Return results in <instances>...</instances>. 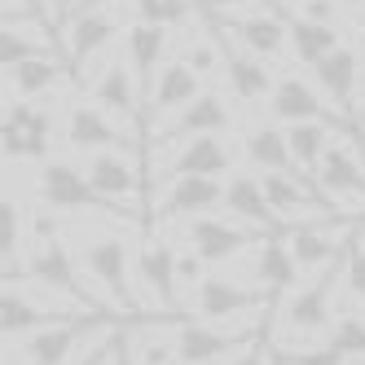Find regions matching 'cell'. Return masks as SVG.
I'll use <instances>...</instances> for the list:
<instances>
[{"label":"cell","mask_w":365,"mask_h":365,"mask_svg":"<svg viewBox=\"0 0 365 365\" xmlns=\"http://www.w3.org/2000/svg\"><path fill=\"white\" fill-rule=\"evenodd\" d=\"M106 312H80V317H66V322H53L36 330L31 339H22L14 348V361L5 356V365H71L75 352H80L93 334L106 330Z\"/></svg>","instance_id":"obj_3"},{"label":"cell","mask_w":365,"mask_h":365,"mask_svg":"<svg viewBox=\"0 0 365 365\" xmlns=\"http://www.w3.org/2000/svg\"><path fill=\"white\" fill-rule=\"evenodd\" d=\"M212 18L264 62H282L286 48H291V31H286V14L277 9V0H247V9L220 5V9H212Z\"/></svg>","instance_id":"obj_1"},{"label":"cell","mask_w":365,"mask_h":365,"mask_svg":"<svg viewBox=\"0 0 365 365\" xmlns=\"http://www.w3.org/2000/svg\"><path fill=\"white\" fill-rule=\"evenodd\" d=\"M273 356L282 361V365H356V361H348V356H339L334 348H273Z\"/></svg>","instance_id":"obj_36"},{"label":"cell","mask_w":365,"mask_h":365,"mask_svg":"<svg viewBox=\"0 0 365 365\" xmlns=\"http://www.w3.org/2000/svg\"><path fill=\"white\" fill-rule=\"evenodd\" d=\"M317 190H322L326 198L365 207V159H356L348 145L334 141V145L326 150L322 168H317Z\"/></svg>","instance_id":"obj_24"},{"label":"cell","mask_w":365,"mask_h":365,"mask_svg":"<svg viewBox=\"0 0 365 365\" xmlns=\"http://www.w3.org/2000/svg\"><path fill=\"white\" fill-rule=\"evenodd\" d=\"M212 27H216V44H220V66H225V75H229V88H233V97L238 101H247V106H259V101H269L273 97V88H277V80H273V71H269V62L264 58H255L247 44H238L220 22L212 18Z\"/></svg>","instance_id":"obj_10"},{"label":"cell","mask_w":365,"mask_h":365,"mask_svg":"<svg viewBox=\"0 0 365 365\" xmlns=\"http://www.w3.org/2000/svg\"><path fill=\"white\" fill-rule=\"evenodd\" d=\"M251 365H277V361H273V352H259V348H255V356H251Z\"/></svg>","instance_id":"obj_42"},{"label":"cell","mask_w":365,"mask_h":365,"mask_svg":"<svg viewBox=\"0 0 365 365\" xmlns=\"http://www.w3.org/2000/svg\"><path fill=\"white\" fill-rule=\"evenodd\" d=\"M361 238H365V225H361Z\"/></svg>","instance_id":"obj_45"},{"label":"cell","mask_w":365,"mask_h":365,"mask_svg":"<svg viewBox=\"0 0 365 365\" xmlns=\"http://www.w3.org/2000/svg\"><path fill=\"white\" fill-rule=\"evenodd\" d=\"M361 365H365V361H361Z\"/></svg>","instance_id":"obj_47"},{"label":"cell","mask_w":365,"mask_h":365,"mask_svg":"<svg viewBox=\"0 0 365 365\" xmlns=\"http://www.w3.org/2000/svg\"><path fill=\"white\" fill-rule=\"evenodd\" d=\"M326 348H334L339 356L348 361H365V317H356V312H339L330 334H326Z\"/></svg>","instance_id":"obj_32"},{"label":"cell","mask_w":365,"mask_h":365,"mask_svg":"<svg viewBox=\"0 0 365 365\" xmlns=\"http://www.w3.org/2000/svg\"><path fill=\"white\" fill-rule=\"evenodd\" d=\"M344 282H348V295L365 304V238H361V225H356L348 255H344Z\"/></svg>","instance_id":"obj_35"},{"label":"cell","mask_w":365,"mask_h":365,"mask_svg":"<svg viewBox=\"0 0 365 365\" xmlns=\"http://www.w3.org/2000/svg\"><path fill=\"white\" fill-rule=\"evenodd\" d=\"M233 172V145L212 133V137H194L176 150V159L168 163V180L172 176H225Z\"/></svg>","instance_id":"obj_26"},{"label":"cell","mask_w":365,"mask_h":365,"mask_svg":"<svg viewBox=\"0 0 365 365\" xmlns=\"http://www.w3.org/2000/svg\"><path fill=\"white\" fill-rule=\"evenodd\" d=\"M339 128L334 123H286V141H291V154H295V168L299 172H308V176H317V168H322V159H326V150L339 141L334 137Z\"/></svg>","instance_id":"obj_31"},{"label":"cell","mask_w":365,"mask_h":365,"mask_svg":"<svg viewBox=\"0 0 365 365\" xmlns=\"http://www.w3.org/2000/svg\"><path fill=\"white\" fill-rule=\"evenodd\" d=\"M36 190H40V202L48 212H97V216H119L123 212V207H115L110 198H101L93 190L84 168H75L66 159H48L36 172Z\"/></svg>","instance_id":"obj_4"},{"label":"cell","mask_w":365,"mask_h":365,"mask_svg":"<svg viewBox=\"0 0 365 365\" xmlns=\"http://www.w3.org/2000/svg\"><path fill=\"white\" fill-rule=\"evenodd\" d=\"M339 5H344V9H356V5H365V0H339Z\"/></svg>","instance_id":"obj_43"},{"label":"cell","mask_w":365,"mask_h":365,"mask_svg":"<svg viewBox=\"0 0 365 365\" xmlns=\"http://www.w3.org/2000/svg\"><path fill=\"white\" fill-rule=\"evenodd\" d=\"M137 5V22H154V27H176L190 22L194 0H133Z\"/></svg>","instance_id":"obj_34"},{"label":"cell","mask_w":365,"mask_h":365,"mask_svg":"<svg viewBox=\"0 0 365 365\" xmlns=\"http://www.w3.org/2000/svg\"><path fill=\"white\" fill-rule=\"evenodd\" d=\"M62 53V36H53V18H27V22H5L0 31V66L14 71L31 58Z\"/></svg>","instance_id":"obj_21"},{"label":"cell","mask_w":365,"mask_h":365,"mask_svg":"<svg viewBox=\"0 0 365 365\" xmlns=\"http://www.w3.org/2000/svg\"><path fill=\"white\" fill-rule=\"evenodd\" d=\"M264 326L247 330H220V322H176V356L180 365H220L247 348H259Z\"/></svg>","instance_id":"obj_5"},{"label":"cell","mask_w":365,"mask_h":365,"mask_svg":"<svg viewBox=\"0 0 365 365\" xmlns=\"http://www.w3.org/2000/svg\"><path fill=\"white\" fill-rule=\"evenodd\" d=\"M119 36V14L115 9H75L62 27V53L75 71V80H84V71L106 53Z\"/></svg>","instance_id":"obj_9"},{"label":"cell","mask_w":365,"mask_h":365,"mask_svg":"<svg viewBox=\"0 0 365 365\" xmlns=\"http://www.w3.org/2000/svg\"><path fill=\"white\" fill-rule=\"evenodd\" d=\"M356 128L365 133V71H361V101H356Z\"/></svg>","instance_id":"obj_40"},{"label":"cell","mask_w":365,"mask_h":365,"mask_svg":"<svg viewBox=\"0 0 365 365\" xmlns=\"http://www.w3.org/2000/svg\"><path fill=\"white\" fill-rule=\"evenodd\" d=\"M84 172L93 180V190L101 198H110L115 207L137 202V194H141V172H137V163H133L128 150H97Z\"/></svg>","instance_id":"obj_22"},{"label":"cell","mask_w":365,"mask_h":365,"mask_svg":"<svg viewBox=\"0 0 365 365\" xmlns=\"http://www.w3.org/2000/svg\"><path fill=\"white\" fill-rule=\"evenodd\" d=\"M71 75H75V71H71L66 53H48V58H31V62L5 71V84H14V97H18V101H31V97L58 93Z\"/></svg>","instance_id":"obj_28"},{"label":"cell","mask_w":365,"mask_h":365,"mask_svg":"<svg viewBox=\"0 0 365 365\" xmlns=\"http://www.w3.org/2000/svg\"><path fill=\"white\" fill-rule=\"evenodd\" d=\"M88 93H93V101H97L106 115H119L123 123H133V128L145 123V110H141V80H137V71L128 66V58L101 66L97 80L88 84Z\"/></svg>","instance_id":"obj_16"},{"label":"cell","mask_w":365,"mask_h":365,"mask_svg":"<svg viewBox=\"0 0 365 365\" xmlns=\"http://www.w3.org/2000/svg\"><path fill=\"white\" fill-rule=\"evenodd\" d=\"M185 242L212 269V264H225V259H233L247 247H259V233H255V225H233L220 216H194V220H185Z\"/></svg>","instance_id":"obj_14"},{"label":"cell","mask_w":365,"mask_h":365,"mask_svg":"<svg viewBox=\"0 0 365 365\" xmlns=\"http://www.w3.org/2000/svg\"><path fill=\"white\" fill-rule=\"evenodd\" d=\"M110 5H119V0H80L75 9H110ZM75 9H71V14H75ZM71 14H66V18H71Z\"/></svg>","instance_id":"obj_39"},{"label":"cell","mask_w":365,"mask_h":365,"mask_svg":"<svg viewBox=\"0 0 365 365\" xmlns=\"http://www.w3.org/2000/svg\"><path fill=\"white\" fill-rule=\"evenodd\" d=\"M299 259L291 251V238H286V229L282 233H269L264 242H259V255H255V282L264 286L269 295H291L295 286H299Z\"/></svg>","instance_id":"obj_25"},{"label":"cell","mask_w":365,"mask_h":365,"mask_svg":"<svg viewBox=\"0 0 365 365\" xmlns=\"http://www.w3.org/2000/svg\"><path fill=\"white\" fill-rule=\"evenodd\" d=\"M361 48H365V27H361Z\"/></svg>","instance_id":"obj_44"},{"label":"cell","mask_w":365,"mask_h":365,"mask_svg":"<svg viewBox=\"0 0 365 365\" xmlns=\"http://www.w3.org/2000/svg\"><path fill=\"white\" fill-rule=\"evenodd\" d=\"M66 317H71V312H62V308H53V304H40L22 277H5V299H0V326H5V344H22V339H31L36 330L53 326V322H66Z\"/></svg>","instance_id":"obj_13"},{"label":"cell","mask_w":365,"mask_h":365,"mask_svg":"<svg viewBox=\"0 0 365 365\" xmlns=\"http://www.w3.org/2000/svg\"><path fill=\"white\" fill-rule=\"evenodd\" d=\"M225 207L233 212V220H242V225L269 229V233L286 229V220L273 212V202L264 194V180L251 176V172H229V180H225Z\"/></svg>","instance_id":"obj_23"},{"label":"cell","mask_w":365,"mask_h":365,"mask_svg":"<svg viewBox=\"0 0 365 365\" xmlns=\"http://www.w3.org/2000/svg\"><path fill=\"white\" fill-rule=\"evenodd\" d=\"M202 75L185 62V58H168V66L159 71V80H154L150 97H145V123L150 128H163L168 115H180L190 106L194 97H202Z\"/></svg>","instance_id":"obj_15"},{"label":"cell","mask_w":365,"mask_h":365,"mask_svg":"<svg viewBox=\"0 0 365 365\" xmlns=\"http://www.w3.org/2000/svg\"><path fill=\"white\" fill-rule=\"evenodd\" d=\"M5 159L9 163H48V145H53V115L40 110L36 101H5Z\"/></svg>","instance_id":"obj_8"},{"label":"cell","mask_w":365,"mask_h":365,"mask_svg":"<svg viewBox=\"0 0 365 365\" xmlns=\"http://www.w3.org/2000/svg\"><path fill=\"white\" fill-rule=\"evenodd\" d=\"M80 0H53V9H48V18H62V14H71Z\"/></svg>","instance_id":"obj_41"},{"label":"cell","mask_w":365,"mask_h":365,"mask_svg":"<svg viewBox=\"0 0 365 365\" xmlns=\"http://www.w3.org/2000/svg\"><path fill=\"white\" fill-rule=\"evenodd\" d=\"M233 119H229V106H225V97L207 88L202 97H194L180 115H172V123L163 128H154L159 133V145H185L194 137H212V133H225Z\"/></svg>","instance_id":"obj_18"},{"label":"cell","mask_w":365,"mask_h":365,"mask_svg":"<svg viewBox=\"0 0 365 365\" xmlns=\"http://www.w3.org/2000/svg\"><path fill=\"white\" fill-rule=\"evenodd\" d=\"M84 269L88 277L106 291L110 304H119L128 317H137V273H133V259L137 255H128V242L119 238V233H93V238H84Z\"/></svg>","instance_id":"obj_2"},{"label":"cell","mask_w":365,"mask_h":365,"mask_svg":"<svg viewBox=\"0 0 365 365\" xmlns=\"http://www.w3.org/2000/svg\"><path fill=\"white\" fill-rule=\"evenodd\" d=\"M242 154L251 159V168H259V172H299L295 154H291V141H286V128H277V123L251 128L247 141H242Z\"/></svg>","instance_id":"obj_30"},{"label":"cell","mask_w":365,"mask_h":365,"mask_svg":"<svg viewBox=\"0 0 365 365\" xmlns=\"http://www.w3.org/2000/svg\"><path fill=\"white\" fill-rule=\"evenodd\" d=\"M5 277H31V282H40V286H53L58 295H71L75 304H84V308L101 312V304H93V295L84 291V282H80V264H75V255L66 251V242H62V238L36 242L27 255H22L18 273H5Z\"/></svg>","instance_id":"obj_7"},{"label":"cell","mask_w":365,"mask_h":365,"mask_svg":"<svg viewBox=\"0 0 365 365\" xmlns=\"http://www.w3.org/2000/svg\"><path fill=\"white\" fill-rule=\"evenodd\" d=\"M176 259H180V255H176L163 238L141 242V251H137V259H133L141 299L159 304L168 317H176V308H180V269H176Z\"/></svg>","instance_id":"obj_11"},{"label":"cell","mask_w":365,"mask_h":365,"mask_svg":"<svg viewBox=\"0 0 365 365\" xmlns=\"http://www.w3.org/2000/svg\"><path fill=\"white\" fill-rule=\"evenodd\" d=\"M269 304V291L264 286H242V282H233V277H216V273H207L198 286H194V312L202 322H233V317H242V312H255V308H264Z\"/></svg>","instance_id":"obj_12"},{"label":"cell","mask_w":365,"mask_h":365,"mask_svg":"<svg viewBox=\"0 0 365 365\" xmlns=\"http://www.w3.org/2000/svg\"><path fill=\"white\" fill-rule=\"evenodd\" d=\"M66 145L71 150H128V154H137L141 145L123 133V128H115V119L106 115L93 101V106H84V101H75V106L66 110Z\"/></svg>","instance_id":"obj_17"},{"label":"cell","mask_w":365,"mask_h":365,"mask_svg":"<svg viewBox=\"0 0 365 365\" xmlns=\"http://www.w3.org/2000/svg\"><path fill=\"white\" fill-rule=\"evenodd\" d=\"M123 48H128V66H133L137 80H141V93L150 97L154 80H159V71L168 66V27L137 22V27L123 36Z\"/></svg>","instance_id":"obj_27"},{"label":"cell","mask_w":365,"mask_h":365,"mask_svg":"<svg viewBox=\"0 0 365 365\" xmlns=\"http://www.w3.org/2000/svg\"><path fill=\"white\" fill-rule=\"evenodd\" d=\"M110 365H141V356L133 348V330L128 326H115V361Z\"/></svg>","instance_id":"obj_38"},{"label":"cell","mask_w":365,"mask_h":365,"mask_svg":"<svg viewBox=\"0 0 365 365\" xmlns=\"http://www.w3.org/2000/svg\"><path fill=\"white\" fill-rule=\"evenodd\" d=\"M344 277V259L330 264L326 273H317L312 282L295 286L282 304V330L286 334H304V339H317V334H330L334 326V312H330V295H334V282Z\"/></svg>","instance_id":"obj_6"},{"label":"cell","mask_w":365,"mask_h":365,"mask_svg":"<svg viewBox=\"0 0 365 365\" xmlns=\"http://www.w3.org/2000/svg\"><path fill=\"white\" fill-rule=\"evenodd\" d=\"M115 361V326H106L97 339H88V344L75 352L71 365H110Z\"/></svg>","instance_id":"obj_37"},{"label":"cell","mask_w":365,"mask_h":365,"mask_svg":"<svg viewBox=\"0 0 365 365\" xmlns=\"http://www.w3.org/2000/svg\"><path fill=\"white\" fill-rule=\"evenodd\" d=\"M282 14H286V31H291V53L304 66H317L334 48H344V36H339V27H330V22H312V18H299L291 9H282Z\"/></svg>","instance_id":"obj_29"},{"label":"cell","mask_w":365,"mask_h":365,"mask_svg":"<svg viewBox=\"0 0 365 365\" xmlns=\"http://www.w3.org/2000/svg\"><path fill=\"white\" fill-rule=\"evenodd\" d=\"M312 80H317V88L330 97V106L356 123V84H361V58L352 53V48H334L330 58H322L317 66H308Z\"/></svg>","instance_id":"obj_20"},{"label":"cell","mask_w":365,"mask_h":365,"mask_svg":"<svg viewBox=\"0 0 365 365\" xmlns=\"http://www.w3.org/2000/svg\"><path fill=\"white\" fill-rule=\"evenodd\" d=\"M273 361H277V356H273ZM277 365H282V361H277Z\"/></svg>","instance_id":"obj_46"},{"label":"cell","mask_w":365,"mask_h":365,"mask_svg":"<svg viewBox=\"0 0 365 365\" xmlns=\"http://www.w3.org/2000/svg\"><path fill=\"white\" fill-rule=\"evenodd\" d=\"M225 202L220 176H172L159 194V220H194Z\"/></svg>","instance_id":"obj_19"},{"label":"cell","mask_w":365,"mask_h":365,"mask_svg":"<svg viewBox=\"0 0 365 365\" xmlns=\"http://www.w3.org/2000/svg\"><path fill=\"white\" fill-rule=\"evenodd\" d=\"M0 251H5V273H18V264H22V207L9 194L0 202Z\"/></svg>","instance_id":"obj_33"}]
</instances>
